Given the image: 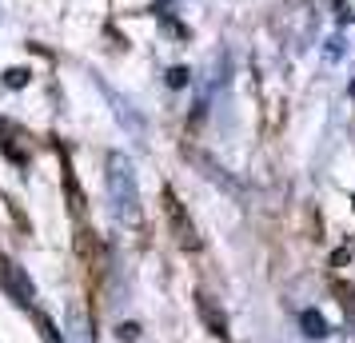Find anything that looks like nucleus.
Instances as JSON below:
<instances>
[{
  "label": "nucleus",
  "mask_w": 355,
  "mask_h": 343,
  "mask_svg": "<svg viewBox=\"0 0 355 343\" xmlns=\"http://www.w3.org/2000/svg\"><path fill=\"white\" fill-rule=\"evenodd\" d=\"M108 192L120 216H136L140 208V192H136V176H132V164L124 156H108Z\"/></svg>",
  "instance_id": "1"
},
{
  "label": "nucleus",
  "mask_w": 355,
  "mask_h": 343,
  "mask_svg": "<svg viewBox=\"0 0 355 343\" xmlns=\"http://www.w3.org/2000/svg\"><path fill=\"white\" fill-rule=\"evenodd\" d=\"M304 324H307V335H323V319L320 315H304Z\"/></svg>",
  "instance_id": "2"
}]
</instances>
